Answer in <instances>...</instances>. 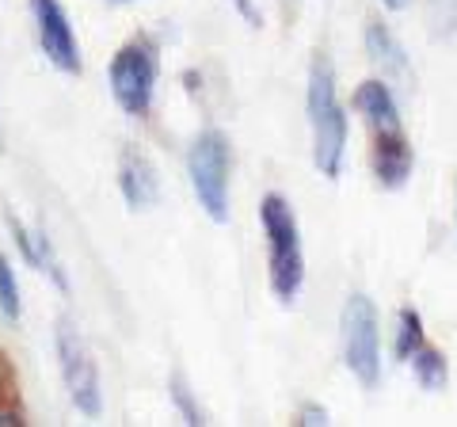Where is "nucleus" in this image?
<instances>
[{"mask_svg":"<svg viewBox=\"0 0 457 427\" xmlns=\"http://www.w3.org/2000/svg\"><path fill=\"white\" fill-rule=\"evenodd\" d=\"M297 423H305V427L328 423V412H324V408H317V405H309V408H302V420H297Z\"/></svg>","mask_w":457,"mask_h":427,"instance_id":"a211bd4d","label":"nucleus"},{"mask_svg":"<svg viewBox=\"0 0 457 427\" xmlns=\"http://www.w3.org/2000/svg\"><path fill=\"white\" fill-rule=\"evenodd\" d=\"M187 176L198 206L213 222H228V138L221 130H203L191 141Z\"/></svg>","mask_w":457,"mask_h":427,"instance_id":"20e7f679","label":"nucleus"},{"mask_svg":"<svg viewBox=\"0 0 457 427\" xmlns=\"http://www.w3.org/2000/svg\"><path fill=\"white\" fill-rule=\"evenodd\" d=\"M54 344H57V366H62V381L73 405L84 412V416H99L104 408V393H99V370H96V359L84 336L77 332V324L62 317L57 321V332H54Z\"/></svg>","mask_w":457,"mask_h":427,"instance_id":"423d86ee","label":"nucleus"},{"mask_svg":"<svg viewBox=\"0 0 457 427\" xmlns=\"http://www.w3.org/2000/svg\"><path fill=\"white\" fill-rule=\"evenodd\" d=\"M0 309L8 321H20V282H16V267L8 264V255H0Z\"/></svg>","mask_w":457,"mask_h":427,"instance_id":"2eb2a0df","label":"nucleus"},{"mask_svg":"<svg viewBox=\"0 0 457 427\" xmlns=\"http://www.w3.org/2000/svg\"><path fill=\"white\" fill-rule=\"evenodd\" d=\"M354 111L366 119V126L374 134H389V130H404L400 126V107H396V96L389 88V80L381 77H370L359 84L354 92Z\"/></svg>","mask_w":457,"mask_h":427,"instance_id":"9d476101","label":"nucleus"},{"mask_svg":"<svg viewBox=\"0 0 457 427\" xmlns=\"http://www.w3.org/2000/svg\"><path fill=\"white\" fill-rule=\"evenodd\" d=\"M366 54L370 62L381 69V80H400L411 88V69L404 58V46L396 42V35L385 23H370L366 27Z\"/></svg>","mask_w":457,"mask_h":427,"instance_id":"9b49d317","label":"nucleus"},{"mask_svg":"<svg viewBox=\"0 0 457 427\" xmlns=\"http://www.w3.org/2000/svg\"><path fill=\"white\" fill-rule=\"evenodd\" d=\"M233 4H237V12H240V16H245L252 27H260V23H263V16L252 8V0H233Z\"/></svg>","mask_w":457,"mask_h":427,"instance_id":"6ab92c4d","label":"nucleus"},{"mask_svg":"<svg viewBox=\"0 0 457 427\" xmlns=\"http://www.w3.org/2000/svg\"><path fill=\"white\" fill-rule=\"evenodd\" d=\"M119 188L130 210H149L161 198V176H156L153 161L137 146H126L119 156Z\"/></svg>","mask_w":457,"mask_h":427,"instance_id":"6e6552de","label":"nucleus"},{"mask_svg":"<svg viewBox=\"0 0 457 427\" xmlns=\"http://www.w3.org/2000/svg\"><path fill=\"white\" fill-rule=\"evenodd\" d=\"M343 363L366 389L378 386L381 378V332H378V309L366 294H351L343 302Z\"/></svg>","mask_w":457,"mask_h":427,"instance_id":"7ed1b4c3","label":"nucleus"},{"mask_svg":"<svg viewBox=\"0 0 457 427\" xmlns=\"http://www.w3.org/2000/svg\"><path fill=\"white\" fill-rule=\"evenodd\" d=\"M156 46L149 38H130L111 62V92L126 115H145L156 88Z\"/></svg>","mask_w":457,"mask_h":427,"instance_id":"39448f33","label":"nucleus"},{"mask_svg":"<svg viewBox=\"0 0 457 427\" xmlns=\"http://www.w3.org/2000/svg\"><path fill=\"white\" fill-rule=\"evenodd\" d=\"M31 16H35L38 46L46 54V62L57 65L62 73H80V46L62 0H31Z\"/></svg>","mask_w":457,"mask_h":427,"instance_id":"0eeeda50","label":"nucleus"},{"mask_svg":"<svg viewBox=\"0 0 457 427\" xmlns=\"http://www.w3.org/2000/svg\"><path fill=\"white\" fill-rule=\"evenodd\" d=\"M381 4H385V8H393V12H400V8H408L411 0H381Z\"/></svg>","mask_w":457,"mask_h":427,"instance_id":"aec40b11","label":"nucleus"},{"mask_svg":"<svg viewBox=\"0 0 457 427\" xmlns=\"http://www.w3.org/2000/svg\"><path fill=\"white\" fill-rule=\"evenodd\" d=\"M260 222L267 233V260H270V290L282 306H290L302 294L305 282V255H302V233H297L294 206L282 195H263Z\"/></svg>","mask_w":457,"mask_h":427,"instance_id":"f03ea898","label":"nucleus"},{"mask_svg":"<svg viewBox=\"0 0 457 427\" xmlns=\"http://www.w3.org/2000/svg\"><path fill=\"white\" fill-rule=\"evenodd\" d=\"M168 393H171V401H176V408L183 412V420L187 423H206V416H203V408H198V401L191 397V389H187V381H183L179 374H171V381H168Z\"/></svg>","mask_w":457,"mask_h":427,"instance_id":"f3484780","label":"nucleus"},{"mask_svg":"<svg viewBox=\"0 0 457 427\" xmlns=\"http://www.w3.org/2000/svg\"><path fill=\"white\" fill-rule=\"evenodd\" d=\"M427 23H431V35H453L457 0H427Z\"/></svg>","mask_w":457,"mask_h":427,"instance_id":"dca6fc26","label":"nucleus"},{"mask_svg":"<svg viewBox=\"0 0 457 427\" xmlns=\"http://www.w3.org/2000/svg\"><path fill=\"white\" fill-rule=\"evenodd\" d=\"M374 176L385 191H396L404 188L408 176H411V164H416V153H411L404 130H389V134H374Z\"/></svg>","mask_w":457,"mask_h":427,"instance_id":"1a4fd4ad","label":"nucleus"},{"mask_svg":"<svg viewBox=\"0 0 457 427\" xmlns=\"http://www.w3.org/2000/svg\"><path fill=\"white\" fill-rule=\"evenodd\" d=\"M411 374H416V381H420V386L423 389H442V386H446V374H450V370H446V355H442V351H435V347H420L416 355H411Z\"/></svg>","mask_w":457,"mask_h":427,"instance_id":"f8f14e48","label":"nucleus"},{"mask_svg":"<svg viewBox=\"0 0 457 427\" xmlns=\"http://www.w3.org/2000/svg\"><path fill=\"white\" fill-rule=\"evenodd\" d=\"M427 344V336H423V317L411 306L400 309V321H396V359H411L420 347Z\"/></svg>","mask_w":457,"mask_h":427,"instance_id":"ddd939ff","label":"nucleus"},{"mask_svg":"<svg viewBox=\"0 0 457 427\" xmlns=\"http://www.w3.org/2000/svg\"><path fill=\"white\" fill-rule=\"evenodd\" d=\"M309 130H312V164L324 180H339L347 153V115L336 96V69L328 54H317L309 65Z\"/></svg>","mask_w":457,"mask_h":427,"instance_id":"f257e3e1","label":"nucleus"},{"mask_svg":"<svg viewBox=\"0 0 457 427\" xmlns=\"http://www.w3.org/2000/svg\"><path fill=\"white\" fill-rule=\"evenodd\" d=\"M31 267H38V272H46L54 287L62 290V294H69V275H65L62 260H57L54 240L46 237V230H38V233H35V260H31Z\"/></svg>","mask_w":457,"mask_h":427,"instance_id":"4468645a","label":"nucleus"}]
</instances>
